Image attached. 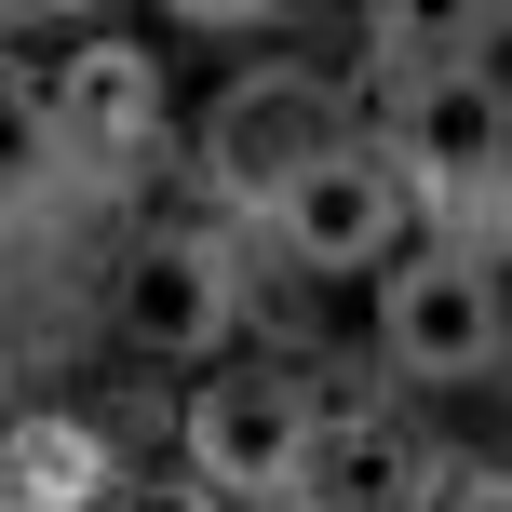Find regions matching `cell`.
Here are the masks:
<instances>
[{"mask_svg":"<svg viewBox=\"0 0 512 512\" xmlns=\"http://www.w3.org/2000/svg\"><path fill=\"white\" fill-rule=\"evenodd\" d=\"M243 310H256L243 230H216V216H149L122 243V270H108V324H122L135 364H230Z\"/></svg>","mask_w":512,"mask_h":512,"instance_id":"cell-4","label":"cell"},{"mask_svg":"<svg viewBox=\"0 0 512 512\" xmlns=\"http://www.w3.org/2000/svg\"><path fill=\"white\" fill-rule=\"evenodd\" d=\"M378 364L405 391H486L512 364V310H499V256L472 243H405L378 270Z\"/></svg>","mask_w":512,"mask_h":512,"instance_id":"cell-5","label":"cell"},{"mask_svg":"<svg viewBox=\"0 0 512 512\" xmlns=\"http://www.w3.org/2000/svg\"><path fill=\"white\" fill-rule=\"evenodd\" d=\"M122 486V445L95 405H14L0 418V512H95Z\"/></svg>","mask_w":512,"mask_h":512,"instance_id":"cell-9","label":"cell"},{"mask_svg":"<svg viewBox=\"0 0 512 512\" xmlns=\"http://www.w3.org/2000/svg\"><path fill=\"white\" fill-rule=\"evenodd\" d=\"M432 512H512V472L499 459H459V472H445V499Z\"/></svg>","mask_w":512,"mask_h":512,"instance_id":"cell-12","label":"cell"},{"mask_svg":"<svg viewBox=\"0 0 512 512\" xmlns=\"http://www.w3.org/2000/svg\"><path fill=\"white\" fill-rule=\"evenodd\" d=\"M41 122L68 162H149L162 149V41H122V27H95V41H68V68L41 81Z\"/></svg>","mask_w":512,"mask_h":512,"instance_id":"cell-8","label":"cell"},{"mask_svg":"<svg viewBox=\"0 0 512 512\" xmlns=\"http://www.w3.org/2000/svg\"><path fill=\"white\" fill-rule=\"evenodd\" d=\"M310 432H324V378L283 364V351H230V364L189 378L176 459H189V486H203V499L283 512V499H297V472H310Z\"/></svg>","mask_w":512,"mask_h":512,"instance_id":"cell-2","label":"cell"},{"mask_svg":"<svg viewBox=\"0 0 512 512\" xmlns=\"http://www.w3.org/2000/svg\"><path fill=\"white\" fill-rule=\"evenodd\" d=\"M337 135H351V122H337V81H324V68H297V54L230 68V81L203 95V122H189V176L216 189V230H256Z\"/></svg>","mask_w":512,"mask_h":512,"instance_id":"cell-3","label":"cell"},{"mask_svg":"<svg viewBox=\"0 0 512 512\" xmlns=\"http://www.w3.org/2000/svg\"><path fill=\"white\" fill-rule=\"evenodd\" d=\"M0 418H14V351H0Z\"/></svg>","mask_w":512,"mask_h":512,"instance_id":"cell-13","label":"cell"},{"mask_svg":"<svg viewBox=\"0 0 512 512\" xmlns=\"http://www.w3.org/2000/svg\"><path fill=\"white\" fill-rule=\"evenodd\" d=\"M405 230H418V203L391 189V162L364 149V135H337V149L256 216V243H270L297 283H378L391 256H405Z\"/></svg>","mask_w":512,"mask_h":512,"instance_id":"cell-6","label":"cell"},{"mask_svg":"<svg viewBox=\"0 0 512 512\" xmlns=\"http://www.w3.org/2000/svg\"><path fill=\"white\" fill-rule=\"evenodd\" d=\"M445 472H459V459H445L418 418H391V405H324L310 472H297V499H283V512H432Z\"/></svg>","mask_w":512,"mask_h":512,"instance_id":"cell-7","label":"cell"},{"mask_svg":"<svg viewBox=\"0 0 512 512\" xmlns=\"http://www.w3.org/2000/svg\"><path fill=\"white\" fill-rule=\"evenodd\" d=\"M54 162H68V149H54V122H41V81H14V68H0V216H27V203H41V189H54Z\"/></svg>","mask_w":512,"mask_h":512,"instance_id":"cell-10","label":"cell"},{"mask_svg":"<svg viewBox=\"0 0 512 512\" xmlns=\"http://www.w3.org/2000/svg\"><path fill=\"white\" fill-rule=\"evenodd\" d=\"M364 149L391 162V189L405 203L445 216V243L499 256V176H512V95L486 54H432V68H405V95H391V122L364 135Z\"/></svg>","mask_w":512,"mask_h":512,"instance_id":"cell-1","label":"cell"},{"mask_svg":"<svg viewBox=\"0 0 512 512\" xmlns=\"http://www.w3.org/2000/svg\"><path fill=\"white\" fill-rule=\"evenodd\" d=\"M95 512H230V499H203L189 472H122V486H108Z\"/></svg>","mask_w":512,"mask_h":512,"instance_id":"cell-11","label":"cell"}]
</instances>
